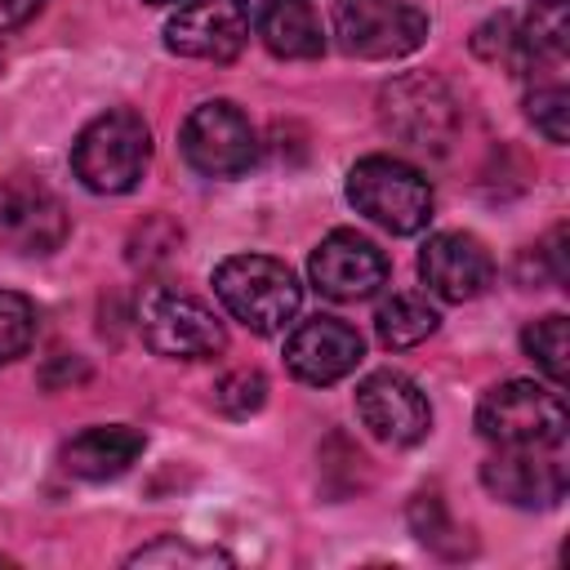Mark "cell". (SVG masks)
<instances>
[{
	"label": "cell",
	"instance_id": "obj_1",
	"mask_svg": "<svg viewBox=\"0 0 570 570\" xmlns=\"http://www.w3.org/2000/svg\"><path fill=\"white\" fill-rule=\"evenodd\" d=\"M147 160H151V129L138 111L129 107H116V111H102L94 116L76 147H71V169L76 178L98 191V196H125L142 183L147 174Z\"/></svg>",
	"mask_w": 570,
	"mask_h": 570
},
{
	"label": "cell",
	"instance_id": "obj_2",
	"mask_svg": "<svg viewBox=\"0 0 570 570\" xmlns=\"http://www.w3.org/2000/svg\"><path fill=\"white\" fill-rule=\"evenodd\" d=\"M214 294L254 334H281L303 303L294 272L267 254H232L214 267Z\"/></svg>",
	"mask_w": 570,
	"mask_h": 570
},
{
	"label": "cell",
	"instance_id": "obj_3",
	"mask_svg": "<svg viewBox=\"0 0 570 570\" xmlns=\"http://www.w3.org/2000/svg\"><path fill=\"white\" fill-rule=\"evenodd\" d=\"M347 200L356 205V214H365L370 223H379L392 236H414L428 227L432 218V183L396 160V156H365L352 165L347 174Z\"/></svg>",
	"mask_w": 570,
	"mask_h": 570
},
{
	"label": "cell",
	"instance_id": "obj_4",
	"mask_svg": "<svg viewBox=\"0 0 570 570\" xmlns=\"http://www.w3.org/2000/svg\"><path fill=\"white\" fill-rule=\"evenodd\" d=\"M476 432L499 450L561 445L566 441V401L557 387H543L534 379H508L481 396Z\"/></svg>",
	"mask_w": 570,
	"mask_h": 570
},
{
	"label": "cell",
	"instance_id": "obj_5",
	"mask_svg": "<svg viewBox=\"0 0 570 570\" xmlns=\"http://www.w3.org/2000/svg\"><path fill=\"white\" fill-rule=\"evenodd\" d=\"M379 125L414 151H445V142L459 129V102L445 89V80L428 71L396 76L379 89Z\"/></svg>",
	"mask_w": 570,
	"mask_h": 570
},
{
	"label": "cell",
	"instance_id": "obj_6",
	"mask_svg": "<svg viewBox=\"0 0 570 570\" xmlns=\"http://www.w3.org/2000/svg\"><path fill=\"white\" fill-rule=\"evenodd\" d=\"M178 147L183 160L205 178H240L258 160V134L249 116L227 98H209L191 107L178 129Z\"/></svg>",
	"mask_w": 570,
	"mask_h": 570
},
{
	"label": "cell",
	"instance_id": "obj_7",
	"mask_svg": "<svg viewBox=\"0 0 570 570\" xmlns=\"http://www.w3.org/2000/svg\"><path fill=\"white\" fill-rule=\"evenodd\" d=\"M138 330H142V343L169 361H205L227 347L223 321L200 298L165 285H151L138 298Z\"/></svg>",
	"mask_w": 570,
	"mask_h": 570
},
{
	"label": "cell",
	"instance_id": "obj_8",
	"mask_svg": "<svg viewBox=\"0 0 570 570\" xmlns=\"http://www.w3.org/2000/svg\"><path fill=\"white\" fill-rule=\"evenodd\" d=\"M338 49L365 62H392L428 40V13L410 0H334Z\"/></svg>",
	"mask_w": 570,
	"mask_h": 570
},
{
	"label": "cell",
	"instance_id": "obj_9",
	"mask_svg": "<svg viewBox=\"0 0 570 570\" xmlns=\"http://www.w3.org/2000/svg\"><path fill=\"white\" fill-rule=\"evenodd\" d=\"M165 45L178 58L232 62L249 45V4L245 0H183L165 22Z\"/></svg>",
	"mask_w": 570,
	"mask_h": 570
},
{
	"label": "cell",
	"instance_id": "obj_10",
	"mask_svg": "<svg viewBox=\"0 0 570 570\" xmlns=\"http://www.w3.org/2000/svg\"><path fill=\"white\" fill-rule=\"evenodd\" d=\"M312 285L334 303H361L387 285V254L361 232H330L307 258Z\"/></svg>",
	"mask_w": 570,
	"mask_h": 570
},
{
	"label": "cell",
	"instance_id": "obj_11",
	"mask_svg": "<svg viewBox=\"0 0 570 570\" xmlns=\"http://www.w3.org/2000/svg\"><path fill=\"white\" fill-rule=\"evenodd\" d=\"M356 414L383 445H414L432 428V405L401 370H374L356 387Z\"/></svg>",
	"mask_w": 570,
	"mask_h": 570
},
{
	"label": "cell",
	"instance_id": "obj_12",
	"mask_svg": "<svg viewBox=\"0 0 570 570\" xmlns=\"http://www.w3.org/2000/svg\"><path fill=\"white\" fill-rule=\"evenodd\" d=\"M481 485L512 508H557L566 499L561 445L499 450L490 463H481Z\"/></svg>",
	"mask_w": 570,
	"mask_h": 570
},
{
	"label": "cell",
	"instance_id": "obj_13",
	"mask_svg": "<svg viewBox=\"0 0 570 570\" xmlns=\"http://www.w3.org/2000/svg\"><path fill=\"white\" fill-rule=\"evenodd\" d=\"M0 232L22 254H53L67 240V209L36 174L0 178Z\"/></svg>",
	"mask_w": 570,
	"mask_h": 570
},
{
	"label": "cell",
	"instance_id": "obj_14",
	"mask_svg": "<svg viewBox=\"0 0 570 570\" xmlns=\"http://www.w3.org/2000/svg\"><path fill=\"white\" fill-rule=\"evenodd\" d=\"M361 356H365L361 334L338 316H312L298 330H289V338H285L289 374L312 383V387L338 383L343 374H352L361 365Z\"/></svg>",
	"mask_w": 570,
	"mask_h": 570
},
{
	"label": "cell",
	"instance_id": "obj_15",
	"mask_svg": "<svg viewBox=\"0 0 570 570\" xmlns=\"http://www.w3.org/2000/svg\"><path fill=\"white\" fill-rule=\"evenodd\" d=\"M419 276H423V285H428L436 298H445V303H468V298H476V294L490 289V281H494V258H490V249H485L476 236H468V232H436V236L423 245V254H419Z\"/></svg>",
	"mask_w": 570,
	"mask_h": 570
},
{
	"label": "cell",
	"instance_id": "obj_16",
	"mask_svg": "<svg viewBox=\"0 0 570 570\" xmlns=\"http://www.w3.org/2000/svg\"><path fill=\"white\" fill-rule=\"evenodd\" d=\"M142 432L125 428V423H102V428H85L62 445V468L80 481H111L120 472L134 468V459L142 454Z\"/></svg>",
	"mask_w": 570,
	"mask_h": 570
},
{
	"label": "cell",
	"instance_id": "obj_17",
	"mask_svg": "<svg viewBox=\"0 0 570 570\" xmlns=\"http://www.w3.org/2000/svg\"><path fill=\"white\" fill-rule=\"evenodd\" d=\"M258 36L276 58H321L325 36L312 0H263Z\"/></svg>",
	"mask_w": 570,
	"mask_h": 570
},
{
	"label": "cell",
	"instance_id": "obj_18",
	"mask_svg": "<svg viewBox=\"0 0 570 570\" xmlns=\"http://www.w3.org/2000/svg\"><path fill=\"white\" fill-rule=\"evenodd\" d=\"M570 53V0H534V9L525 13V27L517 31V49L512 62L521 71H543V67H561Z\"/></svg>",
	"mask_w": 570,
	"mask_h": 570
},
{
	"label": "cell",
	"instance_id": "obj_19",
	"mask_svg": "<svg viewBox=\"0 0 570 570\" xmlns=\"http://www.w3.org/2000/svg\"><path fill=\"white\" fill-rule=\"evenodd\" d=\"M436 330V307L423 294H392L374 312V334L383 347H414Z\"/></svg>",
	"mask_w": 570,
	"mask_h": 570
},
{
	"label": "cell",
	"instance_id": "obj_20",
	"mask_svg": "<svg viewBox=\"0 0 570 570\" xmlns=\"http://www.w3.org/2000/svg\"><path fill=\"white\" fill-rule=\"evenodd\" d=\"M410 530L419 534L423 548H432V552H441V557H463V552H472V539L450 521L441 494H432V490H419V494H414V503H410Z\"/></svg>",
	"mask_w": 570,
	"mask_h": 570
},
{
	"label": "cell",
	"instance_id": "obj_21",
	"mask_svg": "<svg viewBox=\"0 0 570 570\" xmlns=\"http://www.w3.org/2000/svg\"><path fill=\"white\" fill-rule=\"evenodd\" d=\"M521 347H525V356L548 374V383H552V387H561V383H566V374H570V365H566L570 330H566V316H561V312H552V316H543V321L525 325Z\"/></svg>",
	"mask_w": 570,
	"mask_h": 570
},
{
	"label": "cell",
	"instance_id": "obj_22",
	"mask_svg": "<svg viewBox=\"0 0 570 570\" xmlns=\"http://www.w3.org/2000/svg\"><path fill=\"white\" fill-rule=\"evenodd\" d=\"M129 566H191V570H209V566H232V557L218 552V548H200V543H187L178 534H165V539L129 552Z\"/></svg>",
	"mask_w": 570,
	"mask_h": 570
},
{
	"label": "cell",
	"instance_id": "obj_23",
	"mask_svg": "<svg viewBox=\"0 0 570 570\" xmlns=\"http://www.w3.org/2000/svg\"><path fill=\"white\" fill-rule=\"evenodd\" d=\"M36 338V303L27 294L0 289V365L22 356Z\"/></svg>",
	"mask_w": 570,
	"mask_h": 570
},
{
	"label": "cell",
	"instance_id": "obj_24",
	"mask_svg": "<svg viewBox=\"0 0 570 570\" xmlns=\"http://www.w3.org/2000/svg\"><path fill=\"white\" fill-rule=\"evenodd\" d=\"M263 401H267V379L258 370H232L214 383V405L227 419H249L263 410Z\"/></svg>",
	"mask_w": 570,
	"mask_h": 570
},
{
	"label": "cell",
	"instance_id": "obj_25",
	"mask_svg": "<svg viewBox=\"0 0 570 570\" xmlns=\"http://www.w3.org/2000/svg\"><path fill=\"white\" fill-rule=\"evenodd\" d=\"M525 116L530 125L548 138V142H566L570 138V94L566 85H539L530 98H525Z\"/></svg>",
	"mask_w": 570,
	"mask_h": 570
},
{
	"label": "cell",
	"instance_id": "obj_26",
	"mask_svg": "<svg viewBox=\"0 0 570 570\" xmlns=\"http://www.w3.org/2000/svg\"><path fill=\"white\" fill-rule=\"evenodd\" d=\"M512 49H517V27H512V18H508V13H494V18H490V22H481V27H476V36H472V53H476V58H485V62L512 58Z\"/></svg>",
	"mask_w": 570,
	"mask_h": 570
},
{
	"label": "cell",
	"instance_id": "obj_27",
	"mask_svg": "<svg viewBox=\"0 0 570 570\" xmlns=\"http://www.w3.org/2000/svg\"><path fill=\"white\" fill-rule=\"evenodd\" d=\"M45 0H0V27H22L27 18H36Z\"/></svg>",
	"mask_w": 570,
	"mask_h": 570
},
{
	"label": "cell",
	"instance_id": "obj_28",
	"mask_svg": "<svg viewBox=\"0 0 570 570\" xmlns=\"http://www.w3.org/2000/svg\"><path fill=\"white\" fill-rule=\"evenodd\" d=\"M85 374H89V370H85V361H80V356H62V379H85ZM40 383H45V387H53V383H58V374H53V370H45V374H40Z\"/></svg>",
	"mask_w": 570,
	"mask_h": 570
},
{
	"label": "cell",
	"instance_id": "obj_29",
	"mask_svg": "<svg viewBox=\"0 0 570 570\" xmlns=\"http://www.w3.org/2000/svg\"><path fill=\"white\" fill-rule=\"evenodd\" d=\"M147 4H169V0H147Z\"/></svg>",
	"mask_w": 570,
	"mask_h": 570
},
{
	"label": "cell",
	"instance_id": "obj_30",
	"mask_svg": "<svg viewBox=\"0 0 570 570\" xmlns=\"http://www.w3.org/2000/svg\"><path fill=\"white\" fill-rule=\"evenodd\" d=\"M0 566H4V557H0Z\"/></svg>",
	"mask_w": 570,
	"mask_h": 570
}]
</instances>
